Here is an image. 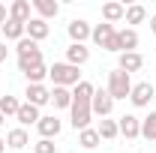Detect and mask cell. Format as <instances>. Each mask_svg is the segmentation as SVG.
<instances>
[{
  "instance_id": "obj_1",
  "label": "cell",
  "mask_w": 156,
  "mask_h": 153,
  "mask_svg": "<svg viewBox=\"0 0 156 153\" xmlns=\"http://www.w3.org/2000/svg\"><path fill=\"white\" fill-rule=\"evenodd\" d=\"M93 93H96V87L90 81H81L75 90H72V108L69 111H72V126H75L78 132L90 126V117H93L90 102H93Z\"/></svg>"
},
{
  "instance_id": "obj_2",
  "label": "cell",
  "mask_w": 156,
  "mask_h": 153,
  "mask_svg": "<svg viewBox=\"0 0 156 153\" xmlns=\"http://www.w3.org/2000/svg\"><path fill=\"white\" fill-rule=\"evenodd\" d=\"M33 66H42V51H39V45L33 39H21L18 42V69L21 72H30Z\"/></svg>"
},
{
  "instance_id": "obj_3",
  "label": "cell",
  "mask_w": 156,
  "mask_h": 153,
  "mask_svg": "<svg viewBox=\"0 0 156 153\" xmlns=\"http://www.w3.org/2000/svg\"><path fill=\"white\" fill-rule=\"evenodd\" d=\"M81 72H78V66L72 63H54L51 69H48V78L54 81V87H78L81 84Z\"/></svg>"
},
{
  "instance_id": "obj_4",
  "label": "cell",
  "mask_w": 156,
  "mask_h": 153,
  "mask_svg": "<svg viewBox=\"0 0 156 153\" xmlns=\"http://www.w3.org/2000/svg\"><path fill=\"white\" fill-rule=\"evenodd\" d=\"M90 39L96 42L99 48H105V51H117V54H123V51H120V42H117L114 24H96L93 33H90Z\"/></svg>"
},
{
  "instance_id": "obj_5",
  "label": "cell",
  "mask_w": 156,
  "mask_h": 153,
  "mask_svg": "<svg viewBox=\"0 0 156 153\" xmlns=\"http://www.w3.org/2000/svg\"><path fill=\"white\" fill-rule=\"evenodd\" d=\"M108 93H111V99H126L132 93V81H129V75L123 69H114L108 75Z\"/></svg>"
},
{
  "instance_id": "obj_6",
  "label": "cell",
  "mask_w": 156,
  "mask_h": 153,
  "mask_svg": "<svg viewBox=\"0 0 156 153\" xmlns=\"http://www.w3.org/2000/svg\"><path fill=\"white\" fill-rule=\"evenodd\" d=\"M111 108H114V99H111V93L108 90H96L93 93V102H90V111L93 114H99L102 120L111 114Z\"/></svg>"
},
{
  "instance_id": "obj_7",
  "label": "cell",
  "mask_w": 156,
  "mask_h": 153,
  "mask_svg": "<svg viewBox=\"0 0 156 153\" xmlns=\"http://www.w3.org/2000/svg\"><path fill=\"white\" fill-rule=\"evenodd\" d=\"M129 99H132V105H135V108H144V105H150V99H153V84H150V81L132 84V93H129Z\"/></svg>"
},
{
  "instance_id": "obj_8",
  "label": "cell",
  "mask_w": 156,
  "mask_h": 153,
  "mask_svg": "<svg viewBox=\"0 0 156 153\" xmlns=\"http://www.w3.org/2000/svg\"><path fill=\"white\" fill-rule=\"evenodd\" d=\"M117 129H120L123 138H138V135H141V120H138L135 114H123L117 120Z\"/></svg>"
},
{
  "instance_id": "obj_9",
  "label": "cell",
  "mask_w": 156,
  "mask_h": 153,
  "mask_svg": "<svg viewBox=\"0 0 156 153\" xmlns=\"http://www.w3.org/2000/svg\"><path fill=\"white\" fill-rule=\"evenodd\" d=\"M141 66H144V57L138 51H126V54H120V60H117V69H123L126 75L129 72H138Z\"/></svg>"
},
{
  "instance_id": "obj_10",
  "label": "cell",
  "mask_w": 156,
  "mask_h": 153,
  "mask_svg": "<svg viewBox=\"0 0 156 153\" xmlns=\"http://www.w3.org/2000/svg\"><path fill=\"white\" fill-rule=\"evenodd\" d=\"M27 102H30V105H45V102H51V90H48V87H42V84H27Z\"/></svg>"
},
{
  "instance_id": "obj_11",
  "label": "cell",
  "mask_w": 156,
  "mask_h": 153,
  "mask_svg": "<svg viewBox=\"0 0 156 153\" xmlns=\"http://www.w3.org/2000/svg\"><path fill=\"white\" fill-rule=\"evenodd\" d=\"M90 24L87 21H81V18H75V21H69V36H72V42L75 45H84V39H90Z\"/></svg>"
},
{
  "instance_id": "obj_12",
  "label": "cell",
  "mask_w": 156,
  "mask_h": 153,
  "mask_svg": "<svg viewBox=\"0 0 156 153\" xmlns=\"http://www.w3.org/2000/svg\"><path fill=\"white\" fill-rule=\"evenodd\" d=\"M36 129H39V135L42 138H57L60 135V120L57 117H39V123H36Z\"/></svg>"
},
{
  "instance_id": "obj_13",
  "label": "cell",
  "mask_w": 156,
  "mask_h": 153,
  "mask_svg": "<svg viewBox=\"0 0 156 153\" xmlns=\"http://www.w3.org/2000/svg\"><path fill=\"white\" fill-rule=\"evenodd\" d=\"M24 33H27V39H33V42L45 39V36H48V21H42V18H30V21H27V27H24Z\"/></svg>"
},
{
  "instance_id": "obj_14",
  "label": "cell",
  "mask_w": 156,
  "mask_h": 153,
  "mask_svg": "<svg viewBox=\"0 0 156 153\" xmlns=\"http://www.w3.org/2000/svg\"><path fill=\"white\" fill-rule=\"evenodd\" d=\"M33 9L39 12L42 21H48V18H54V15L60 12V3L57 0H33Z\"/></svg>"
},
{
  "instance_id": "obj_15",
  "label": "cell",
  "mask_w": 156,
  "mask_h": 153,
  "mask_svg": "<svg viewBox=\"0 0 156 153\" xmlns=\"http://www.w3.org/2000/svg\"><path fill=\"white\" fill-rule=\"evenodd\" d=\"M87 60H90V51H87L84 45H75V42H72V45L66 48V63L81 66V63H87Z\"/></svg>"
},
{
  "instance_id": "obj_16",
  "label": "cell",
  "mask_w": 156,
  "mask_h": 153,
  "mask_svg": "<svg viewBox=\"0 0 156 153\" xmlns=\"http://www.w3.org/2000/svg\"><path fill=\"white\" fill-rule=\"evenodd\" d=\"M18 123L21 126H30V123H39V108L36 105H30V102H24V105H21L18 108Z\"/></svg>"
},
{
  "instance_id": "obj_17",
  "label": "cell",
  "mask_w": 156,
  "mask_h": 153,
  "mask_svg": "<svg viewBox=\"0 0 156 153\" xmlns=\"http://www.w3.org/2000/svg\"><path fill=\"white\" fill-rule=\"evenodd\" d=\"M123 15H126V6H123V3H105V6H102L105 24H114V21H120Z\"/></svg>"
},
{
  "instance_id": "obj_18",
  "label": "cell",
  "mask_w": 156,
  "mask_h": 153,
  "mask_svg": "<svg viewBox=\"0 0 156 153\" xmlns=\"http://www.w3.org/2000/svg\"><path fill=\"white\" fill-rule=\"evenodd\" d=\"M117 42H120V51H123V54H126V51H135L138 33L132 30V27H126V30H120V33H117Z\"/></svg>"
},
{
  "instance_id": "obj_19",
  "label": "cell",
  "mask_w": 156,
  "mask_h": 153,
  "mask_svg": "<svg viewBox=\"0 0 156 153\" xmlns=\"http://www.w3.org/2000/svg\"><path fill=\"white\" fill-rule=\"evenodd\" d=\"M9 18L27 24V21H30V3H27V0H15V3L9 6Z\"/></svg>"
},
{
  "instance_id": "obj_20",
  "label": "cell",
  "mask_w": 156,
  "mask_h": 153,
  "mask_svg": "<svg viewBox=\"0 0 156 153\" xmlns=\"http://www.w3.org/2000/svg\"><path fill=\"white\" fill-rule=\"evenodd\" d=\"M51 102H54V108H72V90L69 87H54Z\"/></svg>"
},
{
  "instance_id": "obj_21",
  "label": "cell",
  "mask_w": 156,
  "mask_h": 153,
  "mask_svg": "<svg viewBox=\"0 0 156 153\" xmlns=\"http://www.w3.org/2000/svg\"><path fill=\"white\" fill-rule=\"evenodd\" d=\"M99 141H102V138H99V132H96V129H90V126L78 132V144H81L84 150H93V147H96Z\"/></svg>"
},
{
  "instance_id": "obj_22",
  "label": "cell",
  "mask_w": 156,
  "mask_h": 153,
  "mask_svg": "<svg viewBox=\"0 0 156 153\" xmlns=\"http://www.w3.org/2000/svg\"><path fill=\"white\" fill-rule=\"evenodd\" d=\"M24 27H27V24L9 18L6 24H3V36H6V39H18V42H21V39H24Z\"/></svg>"
},
{
  "instance_id": "obj_23",
  "label": "cell",
  "mask_w": 156,
  "mask_h": 153,
  "mask_svg": "<svg viewBox=\"0 0 156 153\" xmlns=\"http://www.w3.org/2000/svg\"><path fill=\"white\" fill-rule=\"evenodd\" d=\"M99 138H105V141H111V138H117V135H120V129H117V120H108V117H105V120H102V123H99Z\"/></svg>"
},
{
  "instance_id": "obj_24",
  "label": "cell",
  "mask_w": 156,
  "mask_h": 153,
  "mask_svg": "<svg viewBox=\"0 0 156 153\" xmlns=\"http://www.w3.org/2000/svg\"><path fill=\"white\" fill-rule=\"evenodd\" d=\"M141 135L147 141H156V111H150V114L141 120Z\"/></svg>"
},
{
  "instance_id": "obj_25",
  "label": "cell",
  "mask_w": 156,
  "mask_h": 153,
  "mask_svg": "<svg viewBox=\"0 0 156 153\" xmlns=\"http://www.w3.org/2000/svg\"><path fill=\"white\" fill-rule=\"evenodd\" d=\"M6 144H9L12 150H21V147H27V132H24V129H12V132L6 135Z\"/></svg>"
},
{
  "instance_id": "obj_26",
  "label": "cell",
  "mask_w": 156,
  "mask_h": 153,
  "mask_svg": "<svg viewBox=\"0 0 156 153\" xmlns=\"http://www.w3.org/2000/svg\"><path fill=\"white\" fill-rule=\"evenodd\" d=\"M18 108H21V102L15 99V96H0V114H3V117L18 114Z\"/></svg>"
},
{
  "instance_id": "obj_27",
  "label": "cell",
  "mask_w": 156,
  "mask_h": 153,
  "mask_svg": "<svg viewBox=\"0 0 156 153\" xmlns=\"http://www.w3.org/2000/svg\"><path fill=\"white\" fill-rule=\"evenodd\" d=\"M123 18H126V24H141V21L147 18V9H144V6H129V9H126V15H123Z\"/></svg>"
},
{
  "instance_id": "obj_28",
  "label": "cell",
  "mask_w": 156,
  "mask_h": 153,
  "mask_svg": "<svg viewBox=\"0 0 156 153\" xmlns=\"http://www.w3.org/2000/svg\"><path fill=\"white\" fill-rule=\"evenodd\" d=\"M24 75H27L30 84H42V78L48 75V69H45V63H42V66H33V69H30V72H24Z\"/></svg>"
},
{
  "instance_id": "obj_29",
  "label": "cell",
  "mask_w": 156,
  "mask_h": 153,
  "mask_svg": "<svg viewBox=\"0 0 156 153\" xmlns=\"http://www.w3.org/2000/svg\"><path fill=\"white\" fill-rule=\"evenodd\" d=\"M36 153H54V141H48V138H42V141H36V147H33Z\"/></svg>"
},
{
  "instance_id": "obj_30",
  "label": "cell",
  "mask_w": 156,
  "mask_h": 153,
  "mask_svg": "<svg viewBox=\"0 0 156 153\" xmlns=\"http://www.w3.org/2000/svg\"><path fill=\"white\" fill-rule=\"evenodd\" d=\"M6 21H9V12H6V6H3V3H0V27H3V24H6Z\"/></svg>"
},
{
  "instance_id": "obj_31",
  "label": "cell",
  "mask_w": 156,
  "mask_h": 153,
  "mask_svg": "<svg viewBox=\"0 0 156 153\" xmlns=\"http://www.w3.org/2000/svg\"><path fill=\"white\" fill-rule=\"evenodd\" d=\"M6 54H9V48H6V42H0V63L6 60Z\"/></svg>"
},
{
  "instance_id": "obj_32",
  "label": "cell",
  "mask_w": 156,
  "mask_h": 153,
  "mask_svg": "<svg viewBox=\"0 0 156 153\" xmlns=\"http://www.w3.org/2000/svg\"><path fill=\"white\" fill-rule=\"evenodd\" d=\"M150 30H153V33H156V15H153V18H150Z\"/></svg>"
},
{
  "instance_id": "obj_33",
  "label": "cell",
  "mask_w": 156,
  "mask_h": 153,
  "mask_svg": "<svg viewBox=\"0 0 156 153\" xmlns=\"http://www.w3.org/2000/svg\"><path fill=\"white\" fill-rule=\"evenodd\" d=\"M3 147H6V141H3V138H0V153H3Z\"/></svg>"
},
{
  "instance_id": "obj_34",
  "label": "cell",
  "mask_w": 156,
  "mask_h": 153,
  "mask_svg": "<svg viewBox=\"0 0 156 153\" xmlns=\"http://www.w3.org/2000/svg\"><path fill=\"white\" fill-rule=\"evenodd\" d=\"M3 123H6V117H3V114H0V126H3Z\"/></svg>"
}]
</instances>
